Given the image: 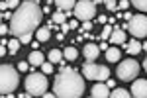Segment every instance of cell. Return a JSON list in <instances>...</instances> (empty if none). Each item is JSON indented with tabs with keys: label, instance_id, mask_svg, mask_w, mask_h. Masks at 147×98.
<instances>
[{
	"label": "cell",
	"instance_id": "484cf974",
	"mask_svg": "<svg viewBox=\"0 0 147 98\" xmlns=\"http://www.w3.org/2000/svg\"><path fill=\"white\" fill-rule=\"evenodd\" d=\"M18 39H20L22 43H30V41H32V33H24V35L18 37Z\"/></svg>",
	"mask_w": 147,
	"mask_h": 98
},
{
	"label": "cell",
	"instance_id": "d4e9b609",
	"mask_svg": "<svg viewBox=\"0 0 147 98\" xmlns=\"http://www.w3.org/2000/svg\"><path fill=\"white\" fill-rule=\"evenodd\" d=\"M131 4L136 6L137 10H141V12H147V0H131Z\"/></svg>",
	"mask_w": 147,
	"mask_h": 98
},
{
	"label": "cell",
	"instance_id": "8fae6325",
	"mask_svg": "<svg viewBox=\"0 0 147 98\" xmlns=\"http://www.w3.org/2000/svg\"><path fill=\"white\" fill-rule=\"evenodd\" d=\"M108 84H104V82H100V80H98V82H96V84H94V87H92V96L94 98H106V96H110V90H108Z\"/></svg>",
	"mask_w": 147,
	"mask_h": 98
},
{
	"label": "cell",
	"instance_id": "7c38bea8",
	"mask_svg": "<svg viewBox=\"0 0 147 98\" xmlns=\"http://www.w3.org/2000/svg\"><path fill=\"white\" fill-rule=\"evenodd\" d=\"M125 41V30H122L120 26H116L112 30V35H110V43H124Z\"/></svg>",
	"mask_w": 147,
	"mask_h": 98
},
{
	"label": "cell",
	"instance_id": "836d02e7",
	"mask_svg": "<svg viewBox=\"0 0 147 98\" xmlns=\"http://www.w3.org/2000/svg\"><path fill=\"white\" fill-rule=\"evenodd\" d=\"M6 8H8V0H6V2H0V12L6 10Z\"/></svg>",
	"mask_w": 147,
	"mask_h": 98
},
{
	"label": "cell",
	"instance_id": "5bb4252c",
	"mask_svg": "<svg viewBox=\"0 0 147 98\" xmlns=\"http://www.w3.org/2000/svg\"><path fill=\"white\" fill-rule=\"evenodd\" d=\"M75 4H77V0H55V6L59 8V10H63V12L73 10Z\"/></svg>",
	"mask_w": 147,
	"mask_h": 98
},
{
	"label": "cell",
	"instance_id": "74e56055",
	"mask_svg": "<svg viewBox=\"0 0 147 98\" xmlns=\"http://www.w3.org/2000/svg\"><path fill=\"white\" fill-rule=\"evenodd\" d=\"M143 67H145V71H147V59H145V61H143Z\"/></svg>",
	"mask_w": 147,
	"mask_h": 98
},
{
	"label": "cell",
	"instance_id": "cb8c5ba5",
	"mask_svg": "<svg viewBox=\"0 0 147 98\" xmlns=\"http://www.w3.org/2000/svg\"><path fill=\"white\" fill-rule=\"evenodd\" d=\"M41 73L51 75V73H53V63H51V61H43V63H41Z\"/></svg>",
	"mask_w": 147,
	"mask_h": 98
},
{
	"label": "cell",
	"instance_id": "e575fe53",
	"mask_svg": "<svg viewBox=\"0 0 147 98\" xmlns=\"http://www.w3.org/2000/svg\"><path fill=\"white\" fill-rule=\"evenodd\" d=\"M4 53H6V45H4V43H0V57H2Z\"/></svg>",
	"mask_w": 147,
	"mask_h": 98
},
{
	"label": "cell",
	"instance_id": "d590c367",
	"mask_svg": "<svg viewBox=\"0 0 147 98\" xmlns=\"http://www.w3.org/2000/svg\"><path fill=\"white\" fill-rule=\"evenodd\" d=\"M100 49H102V51H106V49H108V43H106V41H102V43H100Z\"/></svg>",
	"mask_w": 147,
	"mask_h": 98
},
{
	"label": "cell",
	"instance_id": "ac0fdd59",
	"mask_svg": "<svg viewBox=\"0 0 147 98\" xmlns=\"http://www.w3.org/2000/svg\"><path fill=\"white\" fill-rule=\"evenodd\" d=\"M63 59H65V57H63V53H61L59 49H51V51H49V61H51L53 65H55V63H63Z\"/></svg>",
	"mask_w": 147,
	"mask_h": 98
},
{
	"label": "cell",
	"instance_id": "ffe728a7",
	"mask_svg": "<svg viewBox=\"0 0 147 98\" xmlns=\"http://www.w3.org/2000/svg\"><path fill=\"white\" fill-rule=\"evenodd\" d=\"M63 57H65L67 61H75V59L79 57V51H77L75 47H67V49L63 51Z\"/></svg>",
	"mask_w": 147,
	"mask_h": 98
},
{
	"label": "cell",
	"instance_id": "3957f363",
	"mask_svg": "<svg viewBox=\"0 0 147 98\" xmlns=\"http://www.w3.org/2000/svg\"><path fill=\"white\" fill-rule=\"evenodd\" d=\"M20 84V76L18 71L10 65H0V94H10L16 90V87Z\"/></svg>",
	"mask_w": 147,
	"mask_h": 98
},
{
	"label": "cell",
	"instance_id": "ba28073f",
	"mask_svg": "<svg viewBox=\"0 0 147 98\" xmlns=\"http://www.w3.org/2000/svg\"><path fill=\"white\" fill-rule=\"evenodd\" d=\"M127 30L134 37H147V16L143 14L131 16V20L127 22Z\"/></svg>",
	"mask_w": 147,
	"mask_h": 98
},
{
	"label": "cell",
	"instance_id": "f546056e",
	"mask_svg": "<svg viewBox=\"0 0 147 98\" xmlns=\"http://www.w3.org/2000/svg\"><path fill=\"white\" fill-rule=\"evenodd\" d=\"M106 2V8L108 10H116V0H104Z\"/></svg>",
	"mask_w": 147,
	"mask_h": 98
},
{
	"label": "cell",
	"instance_id": "7a4b0ae2",
	"mask_svg": "<svg viewBox=\"0 0 147 98\" xmlns=\"http://www.w3.org/2000/svg\"><path fill=\"white\" fill-rule=\"evenodd\" d=\"M53 90L59 98H80L84 94V76L69 67H61L53 82Z\"/></svg>",
	"mask_w": 147,
	"mask_h": 98
},
{
	"label": "cell",
	"instance_id": "277c9868",
	"mask_svg": "<svg viewBox=\"0 0 147 98\" xmlns=\"http://www.w3.org/2000/svg\"><path fill=\"white\" fill-rule=\"evenodd\" d=\"M45 73H32L26 78V90L30 92V96H43L47 90V78Z\"/></svg>",
	"mask_w": 147,
	"mask_h": 98
},
{
	"label": "cell",
	"instance_id": "1f68e13d",
	"mask_svg": "<svg viewBox=\"0 0 147 98\" xmlns=\"http://www.w3.org/2000/svg\"><path fill=\"white\" fill-rule=\"evenodd\" d=\"M20 6V0H8V8H18Z\"/></svg>",
	"mask_w": 147,
	"mask_h": 98
},
{
	"label": "cell",
	"instance_id": "ab89813d",
	"mask_svg": "<svg viewBox=\"0 0 147 98\" xmlns=\"http://www.w3.org/2000/svg\"><path fill=\"white\" fill-rule=\"evenodd\" d=\"M141 45H143V49H145V51H147V43H141Z\"/></svg>",
	"mask_w": 147,
	"mask_h": 98
},
{
	"label": "cell",
	"instance_id": "f35d334b",
	"mask_svg": "<svg viewBox=\"0 0 147 98\" xmlns=\"http://www.w3.org/2000/svg\"><path fill=\"white\" fill-rule=\"evenodd\" d=\"M92 2H94V4H100V2H102V0H92Z\"/></svg>",
	"mask_w": 147,
	"mask_h": 98
},
{
	"label": "cell",
	"instance_id": "f1b7e54d",
	"mask_svg": "<svg viewBox=\"0 0 147 98\" xmlns=\"http://www.w3.org/2000/svg\"><path fill=\"white\" fill-rule=\"evenodd\" d=\"M8 32H10V26H6V24H0V35H6Z\"/></svg>",
	"mask_w": 147,
	"mask_h": 98
},
{
	"label": "cell",
	"instance_id": "4dcf8cb0",
	"mask_svg": "<svg viewBox=\"0 0 147 98\" xmlns=\"http://www.w3.org/2000/svg\"><path fill=\"white\" fill-rule=\"evenodd\" d=\"M88 30H92L90 20H88V22H82V30H80V32H88Z\"/></svg>",
	"mask_w": 147,
	"mask_h": 98
},
{
	"label": "cell",
	"instance_id": "2e32d148",
	"mask_svg": "<svg viewBox=\"0 0 147 98\" xmlns=\"http://www.w3.org/2000/svg\"><path fill=\"white\" fill-rule=\"evenodd\" d=\"M141 49H143V45L139 43V41H136V39H131L129 43L125 45V51H127L129 55H137L139 51H141Z\"/></svg>",
	"mask_w": 147,
	"mask_h": 98
},
{
	"label": "cell",
	"instance_id": "4316f807",
	"mask_svg": "<svg viewBox=\"0 0 147 98\" xmlns=\"http://www.w3.org/2000/svg\"><path fill=\"white\" fill-rule=\"evenodd\" d=\"M28 69H30V61H28V63H24V61H20V63H18V71H22V73H26Z\"/></svg>",
	"mask_w": 147,
	"mask_h": 98
},
{
	"label": "cell",
	"instance_id": "6da1fadb",
	"mask_svg": "<svg viewBox=\"0 0 147 98\" xmlns=\"http://www.w3.org/2000/svg\"><path fill=\"white\" fill-rule=\"evenodd\" d=\"M41 18H43V10L37 6V2L34 0L20 2V6L10 18V33L16 37H20L24 33H34Z\"/></svg>",
	"mask_w": 147,
	"mask_h": 98
},
{
	"label": "cell",
	"instance_id": "8992f818",
	"mask_svg": "<svg viewBox=\"0 0 147 98\" xmlns=\"http://www.w3.org/2000/svg\"><path fill=\"white\" fill-rule=\"evenodd\" d=\"M82 75H84V78H88V80H100V82H104V80H108V76H110V71H108V67L104 65H94L92 61H88L86 65L82 67Z\"/></svg>",
	"mask_w": 147,
	"mask_h": 98
},
{
	"label": "cell",
	"instance_id": "44dd1931",
	"mask_svg": "<svg viewBox=\"0 0 147 98\" xmlns=\"http://www.w3.org/2000/svg\"><path fill=\"white\" fill-rule=\"evenodd\" d=\"M110 96L112 98H129L131 92H127V90H124V88H114L112 92H110Z\"/></svg>",
	"mask_w": 147,
	"mask_h": 98
},
{
	"label": "cell",
	"instance_id": "30bf717a",
	"mask_svg": "<svg viewBox=\"0 0 147 98\" xmlns=\"http://www.w3.org/2000/svg\"><path fill=\"white\" fill-rule=\"evenodd\" d=\"M82 55H84L86 61H96V57L100 55V47L94 45V43H86L84 49H82Z\"/></svg>",
	"mask_w": 147,
	"mask_h": 98
},
{
	"label": "cell",
	"instance_id": "9c48e42d",
	"mask_svg": "<svg viewBox=\"0 0 147 98\" xmlns=\"http://www.w3.org/2000/svg\"><path fill=\"white\" fill-rule=\"evenodd\" d=\"M131 96L136 98H147V80L145 78H137L131 84Z\"/></svg>",
	"mask_w": 147,
	"mask_h": 98
},
{
	"label": "cell",
	"instance_id": "83f0119b",
	"mask_svg": "<svg viewBox=\"0 0 147 98\" xmlns=\"http://www.w3.org/2000/svg\"><path fill=\"white\" fill-rule=\"evenodd\" d=\"M127 6H129V0H120L118 2V8L120 10H127Z\"/></svg>",
	"mask_w": 147,
	"mask_h": 98
},
{
	"label": "cell",
	"instance_id": "9a60e30c",
	"mask_svg": "<svg viewBox=\"0 0 147 98\" xmlns=\"http://www.w3.org/2000/svg\"><path fill=\"white\" fill-rule=\"evenodd\" d=\"M120 57H122V53H120V49H118V47H108V49H106V59H108L110 63L120 61Z\"/></svg>",
	"mask_w": 147,
	"mask_h": 98
},
{
	"label": "cell",
	"instance_id": "d6a6232c",
	"mask_svg": "<svg viewBox=\"0 0 147 98\" xmlns=\"http://www.w3.org/2000/svg\"><path fill=\"white\" fill-rule=\"evenodd\" d=\"M61 30H63V33H67L69 30H71V26H69V24H61Z\"/></svg>",
	"mask_w": 147,
	"mask_h": 98
},
{
	"label": "cell",
	"instance_id": "52a82bcc",
	"mask_svg": "<svg viewBox=\"0 0 147 98\" xmlns=\"http://www.w3.org/2000/svg\"><path fill=\"white\" fill-rule=\"evenodd\" d=\"M137 73H139V63L134 61L131 57H129L127 61H122V63L118 65V78H122V80H125V82L136 80Z\"/></svg>",
	"mask_w": 147,
	"mask_h": 98
},
{
	"label": "cell",
	"instance_id": "5b68a950",
	"mask_svg": "<svg viewBox=\"0 0 147 98\" xmlns=\"http://www.w3.org/2000/svg\"><path fill=\"white\" fill-rule=\"evenodd\" d=\"M73 14L80 22H88V20H92L96 16V4L92 0H77V4L73 8Z\"/></svg>",
	"mask_w": 147,
	"mask_h": 98
},
{
	"label": "cell",
	"instance_id": "8d00e7d4",
	"mask_svg": "<svg viewBox=\"0 0 147 98\" xmlns=\"http://www.w3.org/2000/svg\"><path fill=\"white\" fill-rule=\"evenodd\" d=\"M2 18H4V20H10L12 14H10V12H6V14H2Z\"/></svg>",
	"mask_w": 147,
	"mask_h": 98
},
{
	"label": "cell",
	"instance_id": "603a6c76",
	"mask_svg": "<svg viewBox=\"0 0 147 98\" xmlns=\"http://www.w3.org/2000/svg\"><path fill=\"white\" fill-rule=\"evenodd\" d=\"M112 26H110V24H106V26H104V28H102V33H100V37L102 39H110V35H112Z\"/></svg>",
	"mask_w": 147,
	"mask_h": 98
},
{
	"label": "cell",
	"instance_id": "e0dca14e",
	"mask_svg": "<svg viewBox=\"0 0 147 98\" xmlns=\"http://www.w3.org/2000/svg\"><path fill=\"white\" fill-rule=\"evenodd\" d=\"M35 35H37V41H47L51 37V28L49 26L47 28H39V30H35Z\"/></svg>",
	"mask_w": 147,
	"mask_h": 98
},
{
	"label": "cell",
	"instance_id": "d6986e66",
	"mask_svg": "<svg viewBox=\"0 0 147 98\" xmlns=\"http://www.w3.org/2000/svg\"><path fill=\"white\" fill-rule=\"evenodd\" d=\"M65 20H67V14H65L63 10L55 12V14L51 16V22H53V24H59V26H61V24H65Z\"/></svg>",
	"mask_w": 147,
	"mask_h": 98
},
{
	"label": "cell",
	"instance_id": "7402d4cb",
	"mask_svg": "<svg viewBox=\"0 0 147 98\" xmlns=\"http://www.w3.org/2000/svg\"><path fill=\"white\" fill-rule=\"evenodd\" d=\"M20 45H22V41H20V39H12V41H8V51H10L12 55H14V53H18Z\"/></svg>",
	"mask_w": 147,
	"mask_h": 98
},
{
	"label": "cell",
	"instance_id": "b9f144b4",
	"mask_svg": "<svg viewBox=\"0 0 147 98\" xmlns=\"http://www.w3.org/2000/svg\"><path fill=\"white\" fill-rule=\"evenodd\" d=\"M34 2H39V0H34Z\"/></svg>",
	"mask_w": 147,
	"mask_h": 98
},
{
	"label": "cell",
	"instance_id": "4fadbf2b",
	"mask_svg": "<svg viewBox=\"0 0 147 98\" xmlns=\"http://www.w3.org/2000/svg\"><path fill=\"white\" fill-rule=\"evenodd\" d=\"M28 61H30V65H32V67H41V63L45 61V57H43L41 51H32L30 57H28Z\"/></svg>",
	"mask_w": 147,
	"mask_h": 98
},
{
	"label": "cell",
	"instance_id": "60d3db41",
	"mask_svg": "<svg viewBox=\"0 0 147 98\" xmlns=\"http://www.w3.org/2000/svg\"><path fill=\"white\" fill-rule=\"evenodd\" d=\"M0 24H2V14H0Z\"/></svg>",
	"mask_w": 147,
	"mask_h": 98
}]
</instances>
